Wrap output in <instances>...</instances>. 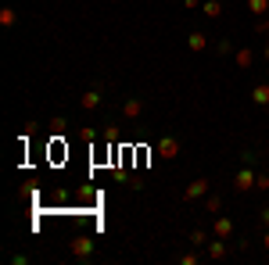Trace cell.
Instances as JSON below:
<instances>
[{
	"instance_id": "cell-1",
	"label": "cell",
	"mask_w": 269,
	"mask_h": 265,
	"mask_svg": "<svg viewBox=\"0 0 269 265\" xmlns=\"http://www.w3.org/2000/svg\"><path fill=\"white\" fill-rule=\"evenodd\" d=\"M255 179H258V176H255L251 169H241V172L234 176V186H237L241 194H248V190H255Z\"/></svg>"
},
{
	"instance_id": "cell-2",
	"label": "cell",
	"mask_w": 269,
	"mask_h": 265,
	"mask_svg": "<svg viewBox=\"0 0 269 265\" xmlns=\"http://www.w3.org/2000/svg\"><path fill=\"white\" fill-rule=\"evenodd\" d=\"M251 100H255L258 108H265V104H269V83H258V86L251 90Z\"/></svg>"
},
{
	"instance_id": "cell-3",
	"label": "cell",
	"mask_w": 269,
	"mask_h": 265,
	"mask_svg": "<svg viewBox=\"0 0 269 265\" xmlns=\"http://www.w3.org/2000/svg\"><path fill=\"white\" fill-rule=\"evenodd\" d=\"M212 230H215V237H219V240H226L230 233H234V222H230V219H215Z\"/></svg>"
},
{
	"instance_id": "cell-4",
	"label": "cell",
	"mask_w": 269,
	"mask_h": 265,
	"mask_svg": "<svg viewBox=\"0 0 269 265\" xmlns=\"http://www.w3.org/2000/svg\"><path fill=\"white\" fill-rule=\"evenodd\" d=\"M158 150H162V154H165V158H176V150H180V143H176L172 136H165V140L158 143Z\"/></svg>"
},
{
	"instance_id": "cell-5",
	"label": "cell",
	"mask_w": 269,
	"mask_h": 265,
	"mask_svg": "<svg viewBox=\"0 0 269 265\" xmlns=\"http://www.w3.org/2000/svg\"><path fill=\"white\" fill-rule=\"evenodd\" d=\"M205 190H208V183H205V179H198V183H190V186H187V197L194 201V197H201Z\"/></svg>"
},
{
	"instance_id": "cell-6",
	"label": "cell",
	"mask_w": 269,
	"mask_h": 265,
	"mask_svg": "<svg viewBox=\"0 0 269 265\" xmlns=\"http://www.w3.org/2000/svg\"><path fill=\"white\" fill-rule=\"evenodd\" d=\"M251 15H269V0H248Z\"/></svg>"
},
{
	"instance_id": "cell-7",
	"label": "cell",
	"mask_w": 269,
	"mask_h": 265,
	"mask_svg": "<svg viewBox=\"0 0 269 265\" xmlns=\"http://www.w3.org/2000/svg\"><path fill=\"white\" fill-rule=\"evenodd\" d=\"M79 104H83V108H97V104H101V93H97V90H90V93H83V100H79Z\"/></svg>"
},
{
	"instance_id": "cell-8",
	"label": "cell",
	"mask_w": 269,
	"mask_h": 265,
	"mask_svg": "<svg viewBox=\"0 0 269 265\" xmlns=\"http://www.w3.org/2000/svg\"><path fill=\"white\" fill-rule=\"evenodd\" d=\"M205 15H208V18H219V15H222V4H219V0H208V4H205Z\"/></svg>"
},
{
	"instance_id": "cell-9",
	"label": "cell",
	"mask_w": 269,
	"mask_h": 265,
	"mask_svg": "<svg viewBox=\"0 0 269 265\" xmlns=\"http://www.w3.org/2000/svg\"><path fill=\"white\" fill-rule=\"evenodd\" d=\"M205 47H208V40H205L201 32H194V36H190V50H205Z\"/></svg>"
},
{
	"instance_id": "cell-10",
	"label": "cell",
	"mask_w": 269,
	"mask_h": 265,
	"mask_svg": "<svg viewBox=\"0 0 269 265\" xmlns=\"http://www.w3.org/2000/svg\"><path fill=\"white\" fill-rule=\"evenodd\" d=\"M237 65H241V68H248V65H251V50H248V47H244V50H237Z\"/></svg>"
},
{
	"instance_id": "cell-11",
	"label": "cell",
	"mask_w": 269,
	"mask_h": 265,
	"mask_svg": "<svg viewBox=\"0 0 269 265\" xmlns=\"http://www.w3.org/2000/svg\"><path fill=\"white\" fill-rule=\"evenodd\" d=\"M72 251H75V254H90V240H75Z\"/></svg>"
},
{
	"instance_id": "cell-12",
	"label": "cell",
	"mask_w": 269,
	"mask_h": 265,
	"mask_svg": "<svg viewBox=\"0 0 269 265\" xmlns=\"http://www.w3.org/2000/svg\"><path fill=\"white\" fill-rule=\"evenodd\" d=\"M140 108H144L140 100H129V104H126V115H129V119H133V115H140Z\"/></svg>"
},
{
	"instance_id": "cell-13",
	"label": "cell",
	"mask_w": 269,
	"mask_h": 265,
	"mask_svg": "<svg viewBox=\"0 0 269 265\" xmlns=\"http://www.w3.org/2000/svg\"><path fill=\"white\" fill-rule=\"evenodd\" d=\"M208 254H212V258H222V254H226V247H222V244H212V247H208Z\"/></svg>"
},
{
	"instance_id": "cell-14",
	"label": "cell",
	"mask_w": 269,
	"mask_h": 265,
	"mask_svg": "<svg viewBox=\"0 0 269 265\" xmlns=\"http://www.w3.org/2000/svg\"><path fill=\"white\" fill-rule=\"evenodd\" d=\"M255 190H269V176H258L255 179Z\"/></svg>"
},
{
	"instance_id": "cell-15",
	"label": "cell",
	"mask_w": 269,
	"mask_h": 265,
	"mask_svg": "<svg viewBox=\"0 0 269 265\" xmlns=\"http://www.w3.org/2000/svg\"><path fill=\"white\" fill-rule=\"evenodd\" d=\"M262 222H265V226H269V208H262Z\"/></svg>"
},
{
	"instance_id": "cell-16",
	"label": "cell",
	"mask_w": 269,
	"mask_h": 265,
	"mask_svg": "<svg viewBox=\"0 0 269 265\" xmlns=\"http://www.w3.org/2000/svg\"><path fill=\"white\" fill-rule=\"evenodd\" d=\"M258 29H262V32H269V15H265V22H262V25H258Z\"/></svg>"
},
{
	"instance_id": "cell-17",
	"label": "cell",
	"mask_w": 269,
	"mask_h": 265,
	"mask_svg": "<svg viewBox=\"0 0 269 265\" xmlns=\"http://www.w3.org/2000/svg\"><path fill=\"white\" fill-rule=\"evenodd\" d=\"M265 251H269V233H265Z\"/></svg>"
},
{
	"instance_id": "cell-18",
	"label": "cell",
	"mask_w": 269,
	"mask_h": 265,
	"mask_svg": "<svg viewBox=\"0 0 269 265\" xmlns=\"http://www.w3.org/2000/svg\"><path fill=\"white\" fill-rule=\"evenodd\" d=\"M265 61H269V47H265Z\"/></svg>"
}]
</instances>
